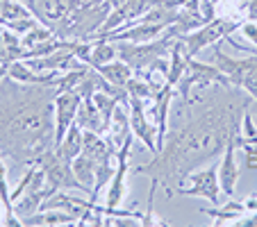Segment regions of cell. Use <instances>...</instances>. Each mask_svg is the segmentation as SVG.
Wrapping results in <instances>:
<instances>
[{
	"label": "cell",
	"instance_id": "6da1fadb",
	"mask_svg": "<svg viewBox=\"0 0 257 227\" xmlns=\"http://www.w3.org/2000/svg\"><path fill=\"white\" fill-rule=\"evenodd\" d=\"M250 102L221 100L212 102L205 109L189 114V121L175 132L166 134L162 150L155 159L135 168V173L148 175L162 182L175 179L180 182L191 170L200 168L205 161L218 157L225 145L239 134L241 114Z\"/></svg>",
	"mask_w": 257,
	"mask_h": 227
},
{
	"label": "cell",
	"instance_id": "7a4b0ae2",
	"mask_svg": "<svg viewBox=\"0 0 257 227\" xmlns=\"http://www.w3.org/2000/svg\"><path fill=\"white\" fill-rule=\"evenodd\" d=\"M7 78V75H5ZM3 78V80H5ZM0 80V152L19 164H37L55 148V87Z\"/></svg>",
	"mask_w": 257,
	"mask_h": 227
},
{
	"label": "cell",
	"instance_id": "3957f363",
	"mask_svg": "<svg viewBox=\"0 0 257 227\" xmlns=\"http://www.w3.org/2000/svg\"><path fill=\"white\" fill-rule=\"evenodd\" d=\"M239 28H241L239 21L225 19V16H216V19L207 21V23H203L200 28L191 30V32L180 34L178 41L187 57H196V55H200L205 48H209V46H216L218 41L230 39L232 32Z\"/></svg>",
	"mask_w": 257,
	"mask_h": 227
},
{
	"label": "cell",
	"instance_id": "277c9868",
	"mask_svg": "<svg viewBox=\"0 0 257 227\" xmlns=\"http://www.w3.org/2000/svg\"><path fill=\"white\" fill-rule=\"evenodd\" d=\"M234 89L230 84V80L225 78L223 73L218 71L214 64H205L198 62L196 57L187 59V73L185 78L180 80V84L175 87V93L182 98V105L191 102V89Z\"/></svg>",
	"mask_w": 257,
	"mask_h": 227
},
{
	"label": "cell",
	"instance_id": "5b68a950",
	"mask_svg": "<svg viewBox=\"0 0 257 227\" xmlns=\"http://www.w3.org/2000/svg\"><path fill=\"white\" fill-rule=\"evenodd\" d=\"M37 164H39L41 170H44L50 193H55V191H82L84 195H89L87 188L78 182V177H75V173H73L71 161L64 159V157L57 152V148L44 152Z\"/></svg>",
	"mask_w": 257,
	"mask_h": 227
},
{
	"label": "cell",
	"instance_id": "8992f818",
	"mask_svg": "<svg viewBox=\"0 0 257 227\" xmlns=\"http://www.w3.org/2000/svg\"><path fill=\"white\" fill-rule=\"evenodd\" d=\"M189 179V186H178L180 195H187V198H205L212 204L221 202V182H218V161H214L207 168H196L187 175Z\"/></svg>",
	"mask_w": 257,
	"mask_h": 227
},
{
	"label": "cell",
	"instance_id": "52a82bcc",
	"mask_svg": "<svg viewBox=\"0 0 257 227\" xmlns=\"http://www.w3.org/2000/svg\"><path fill=\"white\" fill-rule=\"evenodd\" d=\"M132 139H135V134L127 136L116 148V170H114V177L109 182V186H107V204L102 209L105 213L112 211V209H118L127 195L125 177H127V157H130V150H132Z\"/></svg>",
	"mask_w": 257,
	"mask_h": 227
},
{
	"label": "cell",
	"instance_id": "ba28073f",
	"mask_svg": "<svg viewBox=\"0 0 257 227\" xmlns=\"http://www.w3.org/2000/svg\"><path fill=\"white\" fill-rule=\"evenodd\" d=\"M0 23L5 25L7 30H12L14 34L23 37L25 32H30L41 21L34 16V12L23 0H3L0 3Z\"/></svg>",
	"mask_w": 257,
	"mask_h": 227
},
{
	"label": "cell",
	"instance_id": "9c48e42d",
	"mask_svg": "<svg viewBox=\"0 0 257 227\" xmlns=\"http://www.w3.org/2000/svg\"><path fill=\"white\" fill-rule=\"evenodd\" d=\"M146 102L148 100H141V98H130L127 96L125 105L130 109V130L146 148L151 150L153 155L157 152V125L155 123L148 121L146 116Z\"/></svg>",
	"mask_w": 257,
	"mask_h": 227
},
{
	"label": "cell",
	"instance_id": "30bf717a",
	"mask_svg": "<svg viewBox=\"0 0 257 227\" xmlns=\"http://www.w3.org/2000/svg\"><path fill=\"white\" fill-rule=\"evenodd\" d=\"M80 105H82V96L78 91H59L55 96V145L66 136V132L75 123Z\"/></svg>",
	"mask_w": 257,
	"mask_h": 227
},
{
	"label": "cell",
	"instance_id": "8fae6325",
	"mask_svg": "<svg viewBox=\"0 0 257 227\" xmlns=\"http://www.w3.org/2000/svg\"><path fill=\"white\" fill-rule=\"evenodd\" d=\"M214 66H216L218 71H221L225 78L230 80V84H232V87L239 89L243 75H246L250 68L257 66V53L255 55H248V57L237 59V57H230V55H225L221 48H216V50H214Z\"/></svg>",
	"mask_w": 257,
	"mask_h": 227
},
{
	"label": "cell",
	"instance_id": "7c38bea8",
	"mask_svg": "<svg viewBox=\"0 0 257 227\" xmlns=\"http://www.w3.org/2000/svg\"><path fill=\"white\" fill-rule=\"evenodd\" d=\"M237 139V136H234ZM230 141L225 145V150L221 152V159H218V182H221V191L223 195L232 198L234 188L239 184V164H237V141Z\"/></svg>",
	"mask_w": 257,
	"mask_h": 227
},
{
	"label": "cell",
	"instance_id": "4fadbf2b",
	"mask_svg": "<svg viewBox=\"0 0 257 227\" xmlns=\"http://www.w3.org/2000/svg\"><path fill=\"white\" fill-rule=\"evenodd\" d=\"M200 213H205V216L212 218L214 225H223V222H237L239 218H243L246 213H250V211H248L246 202H237V200L230 198L223 207L214 204L212 209H203Z\"/></svg>",
	"mask_w": 257,
	"mask_h": 227
},
{
	"label": "cell",
	"instance_id": "5bb4252c",
	"mask_svg": "<svg viewBox=\"0 0 257 227\" xmlns=\"http://www.w3.org/2000/svg\"><path fill=\"white\" fill-rule=\"evenodd\" d=\"M75 123H78L82 130L107 134V123L102 121L100 111H98V107L93 105L91 98H82V105H80V111H78V116H75Z\"/></svg>",
	"mask_w": 257,
	"mask_h": 227
},
{
	"label": "cell",
	"instance_id": "9a60e30c",
	"mask_svg": "<svg viewBox=\"0 0 257 227\" xmlns=\"http://www.w3.org/2000/svg\"><path fill=\"white\" fill-rule=\"evenodd\" d=\"M0 204H3V209H5V222H3V225H7V227L23 225V220L14 213L10 179H7V164H5V155H3V152H0Z\"/></svg>",
	"mask_w": 257,
	"mask_h": 227
},
{
	"label": "cell",
	"instance_id": "2e32d148",
	"mask_svg": "<svg viewBox=\"0 0 257 227\" xmlns=\"http://www.w3.org/2000/svg\"><path fill=\"white\" fill-rule=\"evenodd\" d=\"M98 73H100L112 87H118V89H125V84L130 82L132 75H135L132 66L125 64L123 59H114V62H109V64H102V66H98Z\"/></svg>",
	"mask_w": 257,
	"mask_h": 227
},
{
	"label": "cell",
	"instance_id": "e0dca14e",
	"mask_svg": "<svg viewBox=\"0 0 257 227\" xmlns=\"http://www.w3.org/2000/svg\"><path fill=\"white\" fill-rule=\"evenodd\" d=\"M80 218L75 213L59 211V209H41L32 216L23 218V225H78Z\"/></svg>",
	"mask_w": 257,
	"mask_h": 227
},
{
	"label": "cell",
	"instance_id": "ac0fdd59",
	"mask_svg": "<svg viewBox=\"0 0 257 227\" xmlns=\"http://www.w3.org/2000/svg\"><path fill=\"white\" fill-rule=\"evenodd\" d=\"M71 166H73V173H75L78 182L82 184L84 188H87L89 200H91V188H93V182H96L98 161H96V159H91L89 155H84V152H80V155L71 161Z\"/></svg>",
	"mask_w": 257,
	"mask_h": 227
},
{
	"label": "cell",
	"instance_id": "d6986e66",
	"mask_svg": "<svg viewBox=\"0 0 257 227\" xmlns=\"http://www.w3.org/2000/svg\"><path fill=\"white\" fill-rule=\"evenodd\" d=\"M82 145H84V130L78 125V123H73L71 130L66 132V136H64L55 148H57V152L64 157V159L73 161L80 152H82Z\"/></svg>",
	"mask_w": 257,
	"mask_h": 227
},
{
	"label": "cell",
	"instance_id": "ffe728a7",
	"mask_svg": "<svg viewBox=\"0 0 257 227\" xmlns=\"http://www.w3.org/2000/svg\"><path fill=\"white\" fill-rule=\"evenodd\" d=\"M118 59V48L116 41H107V39H98L91 41V57H89V66L98 68L102 64H109Z\"/></svg>",
	"mask_w": 257,
	"mask_h": 227
},
{
	"label": "cell",
	"instance_id": "44dd1931",
	"mask_svg": "<svg viewBox=\"0 0 257 227\" xmlns=\"http://www.w3.org/2000/svg\"><path fill=\"white\" fill-rule=\"evenodd\" d=\"M53 37H55V30L48 28V25H44V23H39V25H34L30 32H25L23 37H21V44H23L25 50H30V48H34V46H39V44H44V41L53 39Z\"/></svg>",
	"mask_w": 257,
	"mask_h": 227
},
{
	"label": "cell",
	"instance_id": "7402d4cb",
	"mask_svg": "<svg viewBox=\"0 0 257 227\" xmlns=\"http://www.w3.org/2000/svg\"><path fill=\"white\" fill-rule=\"evenodd\" d=\"M239 30H241V34L246 37V39H250L252 44L257 46V23H255V21H248V19H246V21L241 23V28H239Z\"/></svg>",
	"mask_w": 257,
	"mask_h": 227
},
{
	"label": "cell",
	"instance_id": "603a6c76",
	"mask_svg": "<svg viewBox=\"0 0 257 227\" xmlns=\"http://www.w3.org/2000/svg\"><path fill=\"white\" fill-rule=\"evenodd\" d=\"M243 12H246L248 21H255L257 23V0H248L246 5H243Z\"/></svg>",
	"mask_w": 257,
	"mask_h": 227
},
{
	"label": "cell",
	"instance_id": "cb8c5ba5",
	"mask_svg": "<svg viewBox=\"0 0 257 227\" xmlns=\"http://www.w3.org/2000/svg\"><path fill=\"white\" fill-rule=\"evenodd\" d=\"M3 34H5V25L0 23V59L5 62V44H3ZM7 64V62H5Z\"/></svg>",
	"mask_w": 257,
	"mask_h": 227
},
{
	"label": "cell",
	"instance_id": "d4e9b609",
	"mask_svg": "<svg viewBox=\"0 0 257 227\" xmlns=\"http://www.w3.org/2000/svg\"><path fill=\"white\" fill-rule=\"evenodd\" d=\"M5 222V209H0V225Z\"/></svg>",
	"mask_w": 257,
	"mask_h": 227
},
{
	"label": "cell",
	"instance_id": "484cf974",
	"mask_svg": "<svg viewBox=\"0 0 257 227\" xmlns=\"http://www.w3.org/2000/svg\"><path fill=\"white\" fill-rule=\"evenodd\" d=\"M3 64H5V62H3V59H0V66H3Z\"/></svg>",
	"mask_w": 257,
	"mask_h": 227
}]
</instances>
